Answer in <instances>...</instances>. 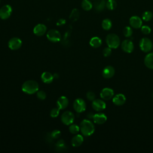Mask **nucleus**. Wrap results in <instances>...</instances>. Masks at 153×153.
I'll use <instances>...</instances> for the list:
<instances>
[{"label":"nucleus","mask_w":153,"mask_h":153,"mask_svg":"<svg viewBox=\"0 0 153 153\" xmlns=\"http://www.w3.org/2000/svg\"><path fill=\"white\" fill-rule=\"evenodd\" d=\"M73 106L76 112L81 113L85 110L86 103L82 99L78 98L74 100Z\"/></svg>","instance_id":"obj_6"},{"label":"nucleus","mask_w":153,"mask_h":153,"mask_svg":"<svg viewBox=\"0 0 153 153\" xmlns=\"http://www.w3.org/2000/svg\"><path fill=\"white\" fill-rule=\"evenodd\" d=\"M106 7L109 10H114L117 7V2L115 0H108L106 2Z\"/></svg>","instance_id":"obj_28"},{"label":"nucleus","mask_w":153,"mask_h":153,"mask_svg":"<svg viewBox=\"0 0 153 153\" xmlns=\"http://www.w3.org/2000/svg\"><path fill=\"white\" fill-rule=\"evenodd\" d=\"M65 23V20L63 19H60V20H58V22H57V25H62L63 24Z\"/></svg>","instance_id":"obj_38"},{"label":"nucleus","mask_w":153,"mask_h":153,"mask_svg":"<svg viewBox=\"0 0 153 153\" xmlns=\"http://www.w3.org/2000/svg\"><path fill=\"white\" fill-rule=\"evenodd\" d=\"M102 27L105 30H109L112 27V22L109 19H104L102 22Z\"/></svg>","instance_id":"obj_24"},{"label":"nucleus","mask_w":153,"mask_h":153,"mask_svg":"<svg viewBox=\"0 0 153 153\" xmlns=\"http://www.w3.org/2000/svg\"><path fill=\"white\" fill-rule=\"evenodd\" d=\"M106 1L105 0H98L94 2L93 7L97 12H100L106 7Z\"/></svg>","instance_id":"obj_20"},{"label":"nucleus","mask_w":153,"mask_h":153,"mask_svg":"<svg viewBox=\"0 0 153 153\" xmlns=\"http://www.w3.org/2000/svg\"><path fill=\"white\" fill-rule=\"evenodd\" d=\"M126 101V96L121 93L117 94L112 97V102L117 106H121Z\"/></svg>","instance_id":"obj_14"},{"label":"nucleus","mask_w":153,"mask_h":153,"mask_svg":"<svg viewBox=\"0 0 153 153\" xmlns=\"http://www.w3.org/2000/svg\"><path fill=\"white\" fill-rule=\"evenodd\" d=\"M60 109L57 107V108H53L51 111H50V116L53 118H55L57 117L59 114V112H60Z\"/></svg>","instance_id":"obj_32"},{"label":"nucleus","mask_w":153,"mask_h":153,"mask_svg":"<svg viewBox=\"0 0 153 153\" xmlns=\"http://www.w3.org/2000/svg\"><path fill=\"white\" fill-rule=\"evenodd\" d=\"M129 23L133 28L139 29L142 26V20L139 17L137 16H133L130 18Z\"/></svg>","instance_id":"obj_13"},{"label":"nucleus","mask_w":153,"mask_h":153,"mask_svg":"<svg viewBox=\"0 0 153 153\" xmlns=\"http://www.w3.org/2000/svg\"><path fill=\"white\" fill-rule=\"evenodd\" d=\"M83 140H84V139L82 135L79 134H75L72 139V140H71L72 145L74 147H78L82 143Z\"/></svg>","instance_id":"obj_19"},{"label":"nucleus","mask_w":153,"mask_h":153,"mask_svg":"<svg viewBox=\"0 0 153 153\" xmlns=\"http://www.w3.org/2000/svg\"><path fill=\"white\" fill-rule=\"evenodd\" d=\"M69 130L72 134H77L80 130V128L76 124H71L69 127Z\"/></svg>","instance_id":"obj_29"},{"label":"nucleus","mask_w":153,"mask_h":153,"mask_svg":"<svg viewBox=\"0 0 153 153\" xmlns=\"http://www.w3.org/2000/svg\"><path fill=\"white\" fill-rule=\"evenodd\" d=\"M139 47L142 51L148 53L153 48V44L149 38H142L139 41Z\"/></svg>","instance_id":"obj_4"},{"label":"nucleus","mask_w":153,"mask_h":153,"mask_svg":"<svg viewBox=\"0 0 153 153\" xmlns=\"http://www.w3.org/2000/svg\"><path fill=\"white\" fill-rule=\"evenodd\" d=\"M121 49L127 53H131L134 50V45L130 39L124 40L121 44Z\"/></svg>","instance_id":"obj_9"},{"label":"nucleus","mask_w":153,"mask_h":153,"mask_svg":"<svg viewBox=\"0 0 153 153\" xmlns=\"http://www.w3.org/2000/svg\"><path fill=\"white\" fill-rule=\"evenodd\" d=\"M111 53H112L111 48L110 47H106V48H105L103 50V56L105 57L109 56L111 54Z\"/></svg>","instance_id":"obj_36"},{"label":"nucleus","mask_w":153,"mask_h":153,"mask_svg":"<svg viewBox=\"0 0 153 153\" xmlns=\"http://www.w3.org/2000/svg\"><path fill=\"white\" fill-rule=\"evenodd\" d=\"M115 69L112 66H106L102 71V76L103 78L109 79L115 74Z\"/></svg>","instance_id":"obj_15"},{"label":"nucleus","mask_w":153,"mask_h":153,"mask_svg":"<svg viewBox=\"0 0 153 153\" xmlns=\"http://www.w3.org/2000/svg\"><path fill=\"white\" fill-rule=\"evenodd\" d=\"M22 89L23 92L29 94H32L38 91L39 85L35 81L27 80L22 84Z\"/></svg>","instance_id":"obj_2"},{"label":"nucleus","mask_w":153,"mask_h":153,"mask_svg":"<svg viewBox=\"0 0 153 153\" xmlns=\"http://www.w3.org/2000/svg\"><path fill=\"white\" fill-rule=\"evenodd\" d=\"M145 65L150 69H153V53H148L144 59Z\"/></svg>","instance_id":"obj_21"},{"label":"nucleus","mask_w":153,"mask_h":153,"mask_svg":"<svg viewBox=\"0 0 153 153\" xmlns=\"http://www.w3.org/2000/svg\"><path fill=\"white\" fill-rule=\"evenodd\" d=\"M36 96L40 100H44L46 97V93L43 90H39L37 91Z\"/></svg>","instance_id":"obj_33"},{"label":"nucleus","mask_w":153,"mask_h":153,"mask_svg":"<svg viewBox=\"0 0 153 153\" xmlns=\"http://www.w3.org/2000/svg\"><path fill=\"white\" fill-rule=\"evenodd\" d=\"M12 13V8L10 5H5L0 9V18L5 20L8 19Z\"/></svg>","instance_id":"obj_10"},{"label":"nucleus","mask_w":153,"mask_h":153,"mask_svg":"<svg viewBox=\"0 0 153 153\" xmlns=\"http://www.w3.org/2000/svg\"><path fill=\"white\" fill-rule=\"evenodd\" d=\"M47 30V27L44 24H38L33 28V33L37 36H42Z\"/></svg>","instance_id":"obj_17"},{"label":"nucleus","mask_w":153,"mask_h":153,"mask_svg":"<svg viewBox=\"0 0 153 153\" xmlns=\"http://www.w3.org/2000/svg\"><path fill=\"white\" fill-rule=\"evenodd\" d=\"M93 116H94V114H93L92 112H89V113L87 114V118H88V119H93Z\"/></svg>","instance_id":"obj_39"},{"label":"nucleus","mask_w":153,"mask_h":153,"mask_svg":"<svg viewBox=\"0 0 153 153\" xmlns=\"http://www.w3.org/2000/svg\"><path fill=\"white\" fill-rule=\"evenodd\" d=\"M93 120L94 123L97 124H103L106 121L107 117L103 113H97L94 114Z\"/></svg>","instance_id":"obj_16"},{"label":"nucleus","mask_w":153,"mask_h":153,"mask_svg":"<svg viewBox=\"0 0 153 153\" xmlns=\"http://www.w3.org/2000/svg\"><path fill=\"white\" fill-rule=\"evenodd\" d=\"M75 119L74 114L69 111H65L61 116V121L65 125H70L73 123Z\"/></svg>","instance_id":"obj_5"},{"label":"nucleus","mask_w":153,"mask_h":153,"mask_svg":"<svg viewBox=\"0 0 153 153\" xmlns=\"http://www.w3.org/2000/svg\"><path fill=\"white\" fill-rule=\"evenodd\" d=\"M90 45L93 48H98L102 45V40L97 36H94L91 38Z\"/></svg>","instance_id":"obj_23"},{"label":"nucleus","mask_w":153,"mask_h":153,"mask_svg":"<svg viewBox=\"0 0 153 153\" xmlns=\"http://www.w3.org/2000/svg\"><path fill=\"white\" fill-rule=\"evenodd\" d=\"M153 17V13L149 11H146L143 12L142 16V20L145 22H149L150 21Z\"/></svg>","instance_id":"obj_27"},{"label":"nucleus","mask_w":153,"mask_h":153,"mask_svg":"<svg viewBox=\"0 0 153 153\" xmlns=\"http://www.w3.org/2000/svg\"><path fill=\"white\" fill-rule=\"evenodd\" d=\"M22 44V40L17 37H14L11 38L8 43V47L11 50H16L20 48Z\"/></svg>","instance_id":"obj_8"},{"label":"nucleus","mask_w":153,"mask_h":153,"mask_svg":"<svg viewBox=\"0 0 153 153\" xmlns=\"http://www.w3.org/2000/svg\"><path fill=\"white\" fill-rule=\"evenodd\" d=\"M41 79L42 81L46 84L51 83L54 79L53 75L49 72H44L41 75Z\"/></svg>","instance_id":"obj_22"},{"label":"nucleus","mask_w":153,"mask_h":153,"mask_svg":"<svg viewBox=\"0 0 153 153\" xmlns=\"http://www.w3.org/2000/svg\"><path fill=\"white\" fill-rule=\"evenodd\" d=\"M86 97L87 98L88 100H89L90 101H93L95 99V97H96V95L94 94V93H93V91H89L87 93V94H86Z\"/></svg>","instance_id":"obj_35"},{"label":"nucleus","mask_w":153,"mask_h":153,"mask_svg":"<svg viewBox=\"0 0 153 153\" xmlns=\"http://www.w3.org/2000/svg\"><path fill=\"white\" fill-rule=\"evenodd\" d=\"M53 76H54V78H58L59 75H58V74H54V75H53Z\"/></svg>","instance_id":"obj_40"},{"label":"nucleus","mask_w":153,"mask_h":153,"mask_svg":"<svg viewBox=\"0 0 153 153\" xmlns=\"http://www.w3.org/2000/svg\"><path fill=\"white\" fill-rule=\"evenodd\" d=\"M114 91L112 88H104L102 90L100 96V97L105 100H109L114 97Z\"/></svg>","instance_id":"obj_11"},{"label":"nucleus","mask_w":153,"mask_h":153,"mask_svg":"<svg viewBox=\"0 0 153 153\" xmlns=\"http://www.w3.org/2000/svg\"><path fill=\"white\" fill-rule=\"evenodd\" d=\"M61 134L60 131L59 130H54L51 133V137L53 139H58Z\"/></svg>","instance_id":"obj_34"},{"label":"nucleus","mask_w":153,"mask_h":153,"mask_svg":"<svg viewBox=\"0 0 153 153\" xmlns=\"http://www.w3.org/2000/svg\"><path fill=\"white\" fill-rule=\"evenodd\" d=\"M80 130L82 134L85 136H89L93 134L95 130V127L93 123L89 120H83L79 126Z\"/></svg>","instance_id":"obj_1"},{"label":"nucleus","mask_w":153,"mask_h":153,"mask_svg":"<svg viewBox=\"0 0 153 153\" xmlns=\"http://www.w3.org/2000/svg\"><path fill=\"white\" fill-rule=\"evenodd\" d=\"M81 7L84 10L89 11L92 8L93 4L89 0H83L81 4Z\"/></svg>","instance_id":"obj_26"},{"label":"nucleus","mask_w":153,"mask_h":153,"mask_svg":"<svg viewBox=\"0 0 153 153\" xmlns=\"http://www.w3.org/2000/svg\"><path fill=\"white\" fill-rule=\"evenodd\" d=\"M91 106L96 111H102L106 108L105 102L101 99H94L93 100Z\"/></svg>","instance_id":"obj_12"},{"label":"nucleus","mask_w":153,"mask_h":153,"mask_svg":"<svg viewBox=\"0 0 153 153\" xmlns=\"http://www.w3.org/2000/svg\"><path fill=\"white\" fill-rule=\"evenodd\" d=\"M65 142H64V140H62V139H60V140H59L57 142V143H56V146H57V147H59V148H63V147H64V146H65Z\"/></svg>","instance_id":"obj_37"},{"label":"nucleus","mask_w":153,"mask_h":153,"mask_svg":"<svg viewBox=\"0 0 153 153\" xmlns=\"http://www.w3.org/2000/svg\"><path fill=\"white\" fill-rule=\"evenodd\" d=\"M106 42L111 48H117L120 45V39L115 33H109L106 37Z\"/></svg>","instance_id":"obj_3"},{"label":"nucleus","mask_w":153,"mask_h":153,"mask_svg":"<svg viewBox=\"0 0 153 153\" xmlns=\"http://www.w3.org/2000/svg\"><path fill=\"white\" fill-rule=\"evenodd\" d=\"M79 16V12L78 10L76 8H74L72 10V11L69 16V19L72 21L75 22L78 19Z\"/></svg>","instance_id":"obj_25"},{"label":"nucleus","mask_w":153,"mask_h":153,"mask_svg":"<svg viewBox=\"0 0 153 153\" xmlns=\"http://www.w3.org/2000/svg\"><path fill=\"white\" fill-rule=\"evenodd\" d=\"M133 34V30L130 26H126L123 29V35L127 38L130 37Z\"/></svg>","instance_id":"obj_30"},{"label":"nucleus","mask_w":153,"mask_h":153,"mask_svg":"<svg viewBox=\"0 0 153 153\" xmlns=\"http://www.w3.org/2000/svg\"><path fill=\"white\" fill-rule=\"evenodd\" d=\"M47 37L49 41L56 42L60 40L61 35L58 30L56 29H51L47 32Z\"/></svg>","instance_id":"obj_7"},{"label":"nucleus","mask_w":153,"mask_h":153,"mask_svg":"<svg viewBox=\"0 0 153 153\" xmlns=\"http://www.w3.org/2000/svg\"><path fill=\"white\" fill-rule=\"evenodd\" d=\"M152 97H153V94H152Z\"/></svg>","instance_id":"obj_41"},{"label":"nucleus","mask_w":153,"mask_h":153,"mask_svg":"<svg viewBox=\"0 0 153 153\" xmlns=\"http://www.w3.org/2000/svg\"><path fill=\"white\" fill-rule=\"evenodd\" d=\"M140 28H141L142 33L145 35H148L151 32V29L150 27L148 26H146V25L142 26V27Z\"/></svg>","instance_id":"obj_31"},{"label":"nucleus","mask_w":153,"mask_h":153,"mask_svg":"<svg viewBox=\"0 0 153 153\" xmlns=\"http://www.w3.org/2000/svg\"><path fill=\"white\" fill-rule=\"evenodd\" d=\"M68 103L69 100L65 96H61L57 100V106L60 109H65L68 106Z\"/></svg>","instance_id":"obj_18"}]
</instances>
